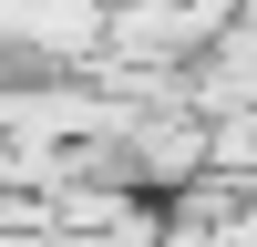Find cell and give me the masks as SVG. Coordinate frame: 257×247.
Listing matches in <instances>:
<instances>
[{
	"mask_svg": "<svg viewBox=\"0 0 257 247\" xmlns=\"http://www.w3.org/2000/svg\"><path fill=\"white\" fill-rule=\"evenodd\" d=\"M0 247H41V237H11V226H0Z\"/></svg>",
	"mask_w": 257,
	"mask_h": 247,
	"instance_id": "1",
	"label": "cell"
}]
</instances>
